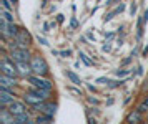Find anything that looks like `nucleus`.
Here are the masks:
<instances>
[{"instance_id":"f257e3e1","label":"nucleus","mask_w":148,"mask_h":124,"mask_svg":"<svg viewBox=\"0 0 148 124\" xmlns=\"http://www.w3.org/2000/svg\"><path fill=\"white\" fill-rule=\"evenodd\" d=\"M32 71L37 73V75H40V76H43V75H47L48 71V66H47V61L43 58H40V56H35L34 60H32Z\"/></svg>"},{"instance_id":"f03ea898","label":"nucleus","mask_w":148,"mask_h":124,"mask_svg":"<svg viewBox=\"0 0 148 124\" xmlns=\"http://www.w3.org/2000/svg\"><path fill=\"white\" fill-rule=\"evenodd\" d=\"M30 83L34 86H37V88H43V89H50L52 88V83L48 81V79H43V78H40V75L38 76H30Z\"/></svg>"},{"instance_id":"7ed1b4c3","label":"nucleus","mask_w":148,"mask_h":124,"mask_svg":"<svg viewBox=\"0 0 148 124\" xmlns=\"http://www.w3.org/2000/svg\"><path fill=\"white\" fill-rule=\"evenodd\" d=\"M0 70H2L3 75H8V76H15V75L18 73V70H17L10 61H7V60H3V61L0 63Z\"/></svg>"},{"instance_id":"20e7f679","label":"nucleus","mask_w":148,"mask_h":124,"mask_svg":"<svg viewBox=\"0 0 148 124\" xmlns=\"http://www.w3.org/2000/svg\"><path fill=\"white\" fill-rule=\"evenodd\" d=\"M10 58L15 60V61L18 63V61H28V60H30V55H28V51L25 48H22V50H14L12 55H10Z\"/></svg>"},{"instance_id":"39448f33","label":"nucleus","mask_w":148,"mask_h":124,"mask_svg":"<svg viewBox=\"0 0 148 124\" xmlns=\"http://www.w3.org/2000/svg\"><path fill=\"white\" fill-rule=\"evenodd\" d=\"M14 101V94L12 93H8L7 91V88H0V104L2 106H7V104H10Z\"/></svg>"},{"instance_id":"423d86ee","label":"nucleus","mask_w":148,"mask_h":124,"mask_svg":"<svg viewBox=\"0 0 148 124\" xmlns=\"http://www.w3.org/2000/svg\"><path fill=\"white\" fill-rule=\"evenodd\" d=\"M8 111L12 112L14 116H18V114H22V112H25V106H23V103L12 101V103L8 104Z\"/></svg>"},{"instance_id":"0eeeda50","label":"nucleus","mask_w":148,"mask_h":124,"mask_svg":"<svg viewBox=\"0 0 148 124\" xmlns=\"http://www.w3.org/2000/svg\"><path fill=\"white\" fill-rule=\"evenodd\" d=\"M25 101H27L28 104H40V103H43L45 101V98H42V96H38V94H35L34 91H30L25 94Z\"/></svg>"},{"instance_id":"6e6552de","label":"nucleus","mask_w":148,"mask_h":124,"mask_svg":"<svg viewBox=\"0 0 148 124\" xmlns=\"http://www.w3.org/2000/svg\"><path fill=\"white\" fill-rule=\"evenodd\" d=\"M17 70L22 76H28L30 71H32V65H27V61H18L17 63Z\"/></svg>"},{"instance_id":"1a4fd4ad","label":"nucleus","mask_w":148,"mask_h":124,"mask_svg":"<svg viewBox=\"0 0 148 124\" xmlns=\"http://www.w3.org/2000/svg\"><path fill=\"white\" fill-rule=\"evenodd\" d=\"M0 85L3 86V88H10V86H14L15 85L14 76H8V75H3V73H2V76H0Z\"/></svg>"},{"instance_id":"9d476101","label":"nucleus","mask_w":148,"mask_h":124,"mask_svg":"<svg viewBox=\"0 0 148 124\" xmlns=\"http://www.w3.org/2000/svg\"><path fill=\"white\" fill-rule=\"evenodd\" d=\"M14 114H12V112L10 111H5V109H3V111L0 112V123H14Z\"/></svg>"},{"instance_id":"9b49d317","label":"nucleus","mask_w":148,"mask_h":124,"mask_svg":"<svg viewBox=\"0 0 148 124\" xmlns=\"http://www.w3.org/2000/svg\"><path fill=\"white\" fill-rule=\"evenodd\" d=\"M28 121H30V118H28L27 112H22L18 116H15V123L17 124H23V123H28Z\"/></svg>"},{"instance_id":"f8f14e48","label":"nucleus","mask_w":148,"mask_h":124,"mask_svg":"<svg viewBox=\"0 0 148 124\" xmlns=\"http://www.w3.org/2000/svg\"><path fill=\"white\" fill-rule=\"evenodd\" d=\"M65 75H67L68 78L72 79V83H75V85H82V79L78 78V76H77V75H75L73 71H70V70H68L67 73H65Z\"/></svg>"},{"instance_id":"ddd939ff","label":"nucleus","mask_w":148,"mask_h":124,"mask_svg":"<svg viewBox=\"0 0 148 124\" xmlns=\"http://www.w3.org/2000/svg\"><path fill=\"white\" fill-rule=\"evenodd\" d=\"M128 121H130V123H138V121H140V111L132 112V114L128 116Z\"/></svg>"},{"instance_id":"4468645a","label":"nucleus","mask_w":148,"mask_h":124,"mask_svg":"<svg viewBox=\"0 0 148 124\" xmlns=\"http://www.w3.org/2000/svg\"><path fill=\"white\" fill-rule=\"evenodd\" d=\"M2 18H5L7 22H14V17H12V13L8 12L7 8H3V10H2Z\"/></svg>"},{"instance_id":"2eb2a0df","label":"nucleus","mask_w":148,"mask_h":124,"mask_svg":"<svg viewBox=\"0 0 148 124\" xmlns=\"http://www.w3.org/2000/svg\"><path fill=\"white\" fill-rule=\"evenodd\" d=\"M17 33H18V28H17L14 23H10V25H8V35H17Z\"/></svg>"},{"instance_id":"dca6fc26","label":"nucleus","mask_w":148,"mask_h":124,"mask_svg":"<svg viewBox=\"0 0 148 124\" xmlns=\"http://www.w3.org/2000/svg\"><path fill=\"white\" fill-rule=\"evenodd\" d=\"M52 119V114H47V116H38L37 118V123H47V121H50Z\"/></svg>"},{"instance_id":"f3484780","label":"nucleus","mask_w":148,"mask_h":124,"mask_svg":"<svg viewBox=\"0 0 148 124\" xmlns=\"http://www.w3.org/2000/svg\"><path fill=\"white\" fill-rule=\"evenodd\" d=\"M80 58H82V61H83V63H85V65H92V61H90V58H88L87 55H85V53H80Z\"/></svg>"},{"instance_id":"a211bd4d","label":"nucleus","mask_w":148,"mask_h":124,"mask_svg":"<svg viewBox=\"0 0 148 124\" xmlns=\"http://www.w3.org/2000/svg\"><path fill=\"white\" fill-rule=\"evenodd\" d=\"M147 109H148V99H147V101H143V103H141V104L138 106V111H140V112L147 111Z\"/></svg>"},{"instance_id":"6ab92c4d","label":"nucleus","mask_w":148,"mask_h":124,"mask_svg":"<svg viewBox=\"0 0 148 124\" xmlns=\"http://www.w3.org/2000/svg\"><path fill=\"white\" fill-rule=\"evenodd\" d=\"M37 40H38V43H40V45H48V43H47V40H45V38H42L40 35L37 37Z\"/></svg>"},{"instance_id":"aec40b11","label":"nucleus","mask_w":148,"mask_h":124,"mask_svg":"<svg viewBox=\"0 0 148 124\" xmlns=\"http://www.w3.org/2000/svg\"><path fill=\"white\" fill-rule=\"evenodd\" d=\"M127 75H128L127 70H121V71L118 70V71H116V76H127Z\"/></svg>"},{"instance_id":"412c9836","label":"nucleus","mask_w":148,"mask_h":124,"mask_svg":"<svg viewBox=\"0 0 148 124\" xmlns=\"http://www.w3.org/2000/svg\"><path fill=\"white\" fill-rule=\"evenodd\" d=\"M70 53H72V51L67 50V51H60V55H62V56H70Z\"/></svg>"},{"instance_id":"4be33fe9","label":"nucleus","mask_w":148,"mask_h":124,"mask_svg":"<svg viewBox=\"0 0 148 124\" xmlns=\"http://www.w3.org/2000/svg\"><path fill=\"white\" fill-rule=\"evenodd\" d=\"M88 101H90V103H93V104H98V99H95V98H90Z\"/></svg>"},{"instance_id":"5701e85b","label":"nucleus","mask_w":148,"mask_h":124,"mask_svg":"<svg viewBox=\"0 0 148 124\" xmlns=\"http://www.w3.org/2000/svg\"><path fill=\"white\" fill-rule=\"evenodd\" d=\"M143 22H148V10L145 12V15H143Z\"/></svg>"}]
</instances>
